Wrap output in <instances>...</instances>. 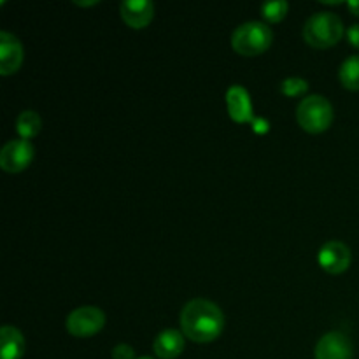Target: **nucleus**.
<instances>
[{
	"mask_svg": "<svg viewBox=\"0 0 359 359\" xmlns=\"http://www.w3.org/2000/svg\"><path fill=\"white\" fill-rule=\"evenodd\" d=\"M287 11H290V4L286 0H276V2H266L262 6V16L265 18L269 23H279L286 18Z\"/></svg>",
	"mask_w": 359,
	"mask_h": 359,
	"instance_id": "16",
	"label": "nucleus"
},
{
	"mask_svg": "<svg viewBox=\"0 0 359 359\" xmlns=\"http://www.w3.org/2000/svg\"><path fill=\"white\" fill-rule=\"evenodd\" d=\"M23 63V46L9 32L0 34V74L13 76Z\"/></svg>",
	"mask_w": 359,
	"mask_h": 359,
	"instance_id": "9",
	"label": "nucleus"
},
{
	"mask_svg": "<svg viewBox=\"0 0 359 359\" xmlns=\"http://www.w3.org/2000/svg\"><path fill=\"white\" fill-rule=\"evenodd\" d=\"M139 359H153V358H149V356H144V358H139Z\"/></svg>",
	"mask_w": 359,
	"mask_h": 359,
	"instance_id": "22",
	"label": "nucleus"
},
{
	"mask_svg": "<svg viewBox=\"0 0 359 359\" xmlns=\"http://www.w3.org/2000/svg\"><path fill=\"white\" fill-rule=\"evenodd\" d=\"M340 83L346 90L359 91V55H353L340 67Z\"/></svg>",
	"mask_w": 359,
	"mask_h": 359,
	"instance_id": "15",
	"label": "nucleus"
},
{
	"mask_svg": "<svg viewBox=\"0 0 359 359\" xmlns=\"http://www.w3.org/2000/svg\"><path fill=\"white\" fill-rule=\"evenodd\" d=\"M297 121L307 133L326 132L333 123L332 104L321 95H311L298 105Z\"/></svg>",
	"mask_w": 359,
	"mask_h": 359,
	"instance_id": "4",
	"label": "nucleus"
},
{
	"mask_svg": "<svg viewBox=\"0 0 359 359\" xmlns=\"http://www.w3.org/2000/svg\"><path fill=\"white\" fill-rule=\"evenodd\" d=\"M0 354L2 359H21L25 354V339L20 330L4 326L0 330Z\"/></svg>",
	"mask_w": 359,
	"mask_h": 359,
	"instance_id": "13",
	"label": "nucleus"
},
{
	"mask_svg": "<svg viewBox=\"0 0 359 359\" xmlns=\"http://www.w3.org/2000/svg\"><path fill=\"white\" fill-rule=\"evenodd\" d=\"M226 105L230 118L235 123L252 121V104L248 90L242 86H231L226 93Z\"/></svg>",
	"mask_w": 359,
	"mask_h": 359,
	"instance_id": "11",
	"label": "nucleus"
},
{
	"mask_svg": "<svg viewBox=\"0 0 359 359\" xmlns=\"http://www.w3.org/2000/svg\"><path fill=\"white\" fill-rule=\"evenodd\" d=\"M181 328L191 342H214L224 330V314L216 304L196 298L184 305L181 312Z\"/></svg>",
	"mask_w": 359,
	"mask_h": 359,
	"instance_id": "1",
	"label": "nucleus"
},
{
	"mask_svg": "<svg viewBox=\"0 0 359 359\" xmlns=\"http://www.w3.org/2000/svg\"><path fill=\"white\" fill-rule=\"evenodd\" d=\"M184 333L177 330H165L154 339L153 349L160 359H175L184 351Z\"/></svg>",
	"mask_w": 359,
	"mask_h": 359,
	"instance_id": "12",
	"label": "nucleus"
},
{
	"mask_svg": "<svg viewBox=\"0 0 359 359\" xmlns=\"http://www.w3.org/2000/svg\"><path fill=\"white\" fill-rule=\"evenodd\" d=\"M123 21L133 30L146 28L154 18V4L149 0H125L119 6Z\"/></svg>",
	"mask_w": 359,
	"mask_h": 359,
	"instance_id": "10",
	"label": "nucleus"
},
{
	"mask_svg": "<svg viewBox=\"0 0 359 359\" xmlns=\"http://www.w3.org/2000/svg\"><path fill=\"white\" fill-rule=\"evenodd\" d=\"M319 265L325 272L333 273V276H339L344 273L351 266L353 262V255H351V249L347 248L344 242L332 241L326 242L321 249H319Z\"/></svg>",
	"mask_w": 359,
	"mask_h": 359,
	"instance_id": "7",
	"label": "nucleus"
},
{
	"mask_svg": "<svg viewBox=\"0 0 359 359\" xmlns=\"http://www.w3.org/2000/svg\"><path fill=\"white\" fill-rule=\"evenodd\" d=\"M309 90V83L302 77H287L280 84V91H283L286 97H300L305 95Z\"/></svg>",
	"mask_w": 359,
	"mask_h": 359,
	"instance_id": "17",
	"label": "nucleus"
},
{
	"mask_svg": "<svg viewBox=\"0 0 359 359\" xmlns=\"http://www.w3.org/2000/svg\"><path fill=\"white\" fill-rule=\"evenodd\" d=\"M346 35H347V41H349V44L354 46L356 49H359V25H353L351 28H347Z\"/></svg>",
	"mask_w": 359,
	"mask_h": 359,
	"instance_id": "19",
	"label": "nucleus"
},
{
	"mask_svg": "<svg viewBox=\"0 0 359 359\" xmlns=\"http://www.w3.org/2000/svg\"><path fill=\"white\" fill-rule=\"evenodd\" d=\"M77 6H83V7H90V6H97V0H95V2H79V0H77Z\"/></svg>",
	"mask_w": 359,
	"mask_h": 359,
	"instance_id": "21",
	"label": "nucleus"
},
{
	"mask_svg": "<svg viewBox=\"0 0 359 359\" xmlns=\"http://www.w3.org/2000/svg\"><path fill=\"white\" fill-rule=\"evenodd\" d=\"M347 7H349V11L354 16H359V0H349V2H347Z\"/></svg>",
	"mask_w": 359,
	"mask_h": 359,
	"instance_id": "20",
	"label": "nucleus"
},
{
	"mask_svg": "<svg viewBox=\"0 0 359 359\" xmlns=\"http://www.w3.org/2000/svg\"><path fill=\"white\" fill-rule=\"evenodd\" d=\"M344 37V23L333 13H316L304 27V39L316 49H328Z\"/></svg>",
	"mask_w": 359,
	"mask_h": 359,
	"instance_id": "2",
	"label": "nucleus"
},
{
	"mask_svg": "<svg viewBox=\"0 0 359 359\" xmlns=\"http://www.w3.org/2000/svg\"><path fill=\"white\" fill-rule=\"evenodd\" d=\"M353 344L344 333H326L316 346V359H353Z\"/></svg>",
	"mask_w": 359,
	"mask_h": 359,
	"instance_id": "8",
	"label": "nucleus"
},
{
	"mask_svg": "<svg viewBox=\"0 0 359 359\" xmlns=\"http://www.w3.org/2000/svg\"><path fill=\"white\" fill-rule=\"evenodd\" d=\"M16 128L18 133L21 135V139H34V137L39 135V132L42 130V118L35 111H23L18 116Z\"/></svg>",
	"mask_w": 359,
	"mask_h": 359,
	"instance_id": "14",
	"label": "nucleus"
},
{
	"mask_svg": "<svg viewBox=\"0 0 359 359\" xmlns=\"http://www.w3.org/2000/svg\"><path fill=\"white\" fill-rule=\"evenodd\" d=\"M104 326L105 314L98 307H79L67 316V332L76 339H90Z\"/></svg>",
	"mask_w": 359,
	"mask_h": 359,
	"instance_id": "5",
	"label": "nucleus"
},
{
	"mask_svg": "<svg viewBox=\"0 0 359 359\" xmlns=\"http://www.w3.org/2000/svg\"><path fill=\"white\" fill-rule=\"evenodd\" d=\"M112 359H137L135 351L132 346H126V344H119L112 349Z\"/></svg>",
	"mask_w": 359,
	"mask_h": 359,
	"instance_id": "18",
	"label": "nucleus"
},
{
	"mask_svg": "<svg viewBox=\"0 0 359 359\" xmlns=\"http://www.w3.org/2000/svg\"><path fill=\"white\" fill-rule=\"evenodd\" d=\"M273 34L262 21H249L241 25L231 35V46L241 56H258L272 46Z\"/></svg>",
	"mask_w": 359,
	"mask_h": 359,
	"instance_id": "3",
	"label": "nucleus"
},
{
	"mask_svg": "<svg viewBox=\"0 0 359 359\" xmlns=\"http://www.w3.org/2000/svg\"><path fill=\"white\" fill-rule=\"evenodd\" d=\"M34 154L35 151L30 140H9L0 153V167L7 174H20L30 167Z\"/></svg>",
	"mask_w": 359,
	"mask_h": 359,
	"instance_id": "6",
	"label": "nucleus"
}]
</instances>
